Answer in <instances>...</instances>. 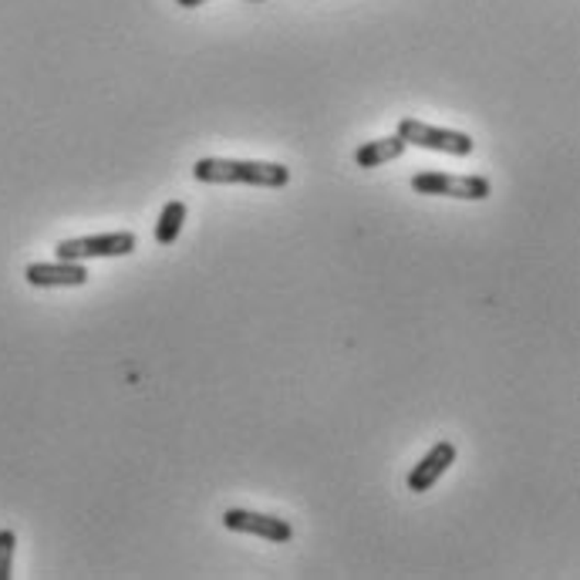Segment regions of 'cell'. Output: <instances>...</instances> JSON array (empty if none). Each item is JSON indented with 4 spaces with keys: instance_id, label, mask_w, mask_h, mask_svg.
<instances>
[{
    "instance_id": "6da1fadb",
    "label": "cell",
    "mask_w": 580,
    "mask_h": 580,
    "mask_svg": "<svg viewBox=\"0 0 580 580\" xmlns=\"http://www.w3.org/2000/svg\"><path fill=\"white\" fill-rule=\"evenodd\" d=\"M200 183H240L260 190H284L291 183V169L281 162H257V159H200L193 166Z\"/></svg>"
},
{
    "instance_id": "8992f818",
    "label": "cell",
    "mask_w": 580,
    "mask_h": 580,
    "mask_svg": "<svg viewBox=\"0 0 580 580\" xmlns=\"http://www.w3.org/2000/svg\"><path fill=\"white\" fill-rule=\"evenodd\" d=\"M456 463V445L450 439H439L432 450L412 466L406 486H409V493H429V489L450 473V466Z\"/></svg>"
},
{
    "instance_id": "52a82bcc",
    "label": "cell",
    "mask_w": 580,
    "mask_h": 580,
    "mask_svg": "<svg viewBox=\"0 0 580 580\" xmlns=\"http://www.w3.org/2000/svg\"><path fill=\"white\" fill-rule=\"evenodd\" d=\"M88 266L78 260H58V263H31L24 271V281L31 287H84Z\"/></svg>"
},
{
    "instance_id": "277c9868",
    "label": "cell",
    "mask_w": 580,
    "mask_h": 580,
    "mask_svg": "<svg viewBox=\"0 0 580 580\" xmlns=\"http://www.w3.org/2000/svg\"><path fill=\"white\" fill-rule=\"evenodd\" d=\"M139 247V237L118 230V234H99V237H75V240H61L55 247L58 260H99V257H128Z\"/></svg>"
},
{
    "instance_id": "9c48e42d",
    "label": "cell",
    "mask_w": 580,
    "mask_h": 580,
    "mask_svg": "<svg viewBox=\"0 0 580 580\" xmlns=\"http://www.w3.org/2000/svg\"><path fill=\"white\" fill-rule=\"evenodd\" d=\"M183 223H186V203L183 200H169L159 213V223H156V243L159 247H172L183 234Z\"/></svg>"
},
{
    "instance_id": "7c38bea8",
    "label": "cell",
    "mask_w": 580,
    "mask_h": 580,
    "mask_svg": "<svg viewBox=\"0 0 580 580\" xmlns=\"http://www.w3.org/2000/svg\"><path fill=\"white\" fill-rule=\"evenodd\" d=\"M250 4H263V0H250Z\"/></svg>"
},
{
    "instance_id": "ba28073f",
    "label": "cell",
    "mask_w": 580,
    "mask_h": 580,
    "mask_svg": "<svg viewBox=\"0 0 580 580\" xmlns=\"http://www.w3.org/2000/svg\"><path fill=\"white\" fill-rule=\"evenodd\" d=\"M406 143H401L398 136H388V139H372V143H362L359 152H354V162H359L362 169H378L385 162H395L406 156Z\"/></svg>"
},
{
    "instance_id": "5b68a950",
    "label": "cell",
    "mask_w": 580,
    "mask_h": 580,
    "mask_svg": "<svg viewBox=\"0 0 580 580\" xmlns=\"http://www.w3.org/2000/svg\"><path fill=\"white\" fill-rule=\"evenodd\" d=\"M223 526L234 533H250V537L271 541V544H287L294 537V526L287 520L271 513H253V510H227L223 513Z\"/></svg>"
},
{
    "instance_id": "8fae6325",
    "label": "cell",
    "mask_w": 580,
    "mask_h": 580,
    "mask_svg": "<svg viewBox=\"0 0 580 580\" xmlns=\"http://www.w3.org/2000/svg\"><path fill=\"white\" fill-rule=\"evenodd\" d=\"M180 8H200V4H206V0H175Z\"/></svg>"
},
{
    "instance_id": "3957f363",
    "label": "cell",
    "mask_w": 580,
    "mask_h": 580,
    "mask_svg": "<svg viewBox=\"0 0 580 580\" xmlns=\"http://www.w3.org/2000/svg\"><path fill=\"white\" fill-rule=\"evenodd\" d=\"M412 190L419 196H450V200H489L493 196V183L486 180V175H456V172H416Z\"/></svg>"
},
{
    "instance_id": "30bf717a",
    "label": "cell",
    "mask_w": 580,
    "mask_h": 580,
    "mask_svg": "<svg viewBox=\"0 0 580 580\" xmlns=\"http://www.w3.org/2000/svg\"><path fill=\"white\" fill-rule=\"evenodd\" d=\"M14 550H18V533L0 530V580H11L14 573Z\"/></svg>"
},
{
    "instance_id": "7a4b0ae2",
    "label": "cell",
    "mask_w": 580,
    "mask_h": 580,
    "mask_svg": "<svg viewBox=\"0 0 580 580\" xmlns=\"http://www.w3.org/2000/svg\"><path fill=\"white\" fill-rule=\"evenodd\" d=\"M395 136L406 143V146H419V149H429V152H445V156H473L476 143L469 132H456V128H439V125H429V122H419V118H401L398 122V132Z\"/></svg>"
}]
</instances>
